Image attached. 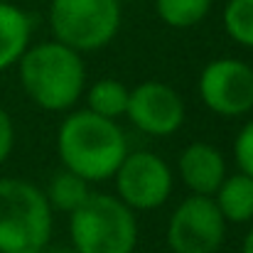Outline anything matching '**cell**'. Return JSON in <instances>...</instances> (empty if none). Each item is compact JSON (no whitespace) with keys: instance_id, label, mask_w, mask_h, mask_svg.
<instances>
[{"instance_id":"21","label":"cell","mask_w":253,"mask_h":253,"mask_svg":"<svg viewBox=\"0 0 253 253\" xmlns=\"http://www.w3.org/2000/svg\"><path fill=\"white\" fill-rule=\"evenodd\" d=\"M121 2H123V0H121ZM126 2H140V0H126Z\"/></svg>"},{"instance_id":"7","label":"cell","mask_w":253,"mask_h":253,"mask_svg":"<svg viewBox=\"0 0 253 253\" xmlns=\"http://www.w3.org/2000/svg\"><path fill=\"white\" fill-rule=\"evenodd\" d=\"M197 93L219 118H244L253 111V67L236 57H219L202 67Z\"/></svg>"},{"instance_id":"3","label":"cell","mask_w":253,"mask_h":253,"mask_svg":"<svg viewBox=\"0 0 253 253\" xmlns=\"http://www.w3.org/2000/svg\"><path fill=\"white\" fill-rule=\"evenodd\" d=\"M54 211L44 189L20 179L0 177V253H37L52 244Z\"/></svg>"},{"instance_id":"11","label":"cell","mask_w":253,"mask_h":253,"mask_svg":"<svg viewBox=\"0 0 253 253\" xmlns=\"http://www.w3.org/2000/svg\"><path fill=\"white\" fill-rule=\"evenodd\" d=\"M35 20L20 5L2 0L0 2V72L12 69L25 49L32 44Z\"/></svg>"},{"instance_id":"23","label":"cell","mask_w":253,"mask_h":253,"mask_svg":"<svg viewBox=\"0 0 253 253\" xmlns=\"http://www.w3.org/2000/svg\"><path fill=\"white\" fill-rule=\"evenodd\" d=\"M0 2H2V0H0Z\"/></svg>"},{"instance_id":"14","label":"cell","mask_w":253,"mask_h":253,"mask_svg":"<svg viewBox=\"0 0 253 253\" xmlns=\"http://www.w3.org/2000/svg\"><path fill=\"white\" fill-rule=\"evenodd\" d=\"M88 194H91V184L84 177H79L64 168L44 187V197H47L52 211H64V214H72L74 209H79Z\"/></svg>"},{"instance_id":"22","label":"cell","mask_w":253,"mask_h":253,"mask_svg":"<svg viewBox=\"0 0 253 253\" xmlns=\"http://www.w3.org/2000/svg\"><path fill=\"white\" fill-rule=\"evenodd\" d=\"M133 253H143V251H138V249H135V251H133Z\"/></svg>"},{"instance_id":"18","label":"cell","mask_w":253,"mask_h":253,"mask_svg":"<svg viewBox=\"0 0 253 253\" xmlns=\"http://www.w3.org/2000/svg\"><path fill=\"white\" fill-rule=\"evenodd\" d=\"M15 150V123H12V116L0 106V168L10 160Z\"/></svg>"},{"instance_id":"8","label":"cell","mask_w":253,"mask_h":253,"mask_svg":"<svg viewBox=\"0 0 253 253\" xmlns=\"http://www.w3.org/2000/svg\"><path fill=\"white\" fill-rule=\"evenodd\" d=\"M226 219L211 197L189 194L169 214L165 241L172 253H219L226 239Z\"/></svg>"},{"instance_id":"9","label":"cell","mask_w":253,"mask_h":253,"mask_svg":"<svg viewBox=\"0 0 253 253\" xmlns=\"http://www.w3.org/2000/svg\"><path fill=\"white\" fill-rule=\"evenodd\" d=\"M126 118L143 135L169 138L184 126L187 106L174 86L165 82H140L130 88Z\"/></svg>"},{"instance_id":"15","label":"cell","mask_w":253,"mask_h":253,"mask_svg":"<svg viewBox=\"0 0 253 253\" xmlns=\"http://www.w3.org/2000/svg\"><path fill=\"white\" fill-rule=\"evenodd\" d=\"M214 0H155L160 22L172 30H189L207 20Z\"/></svg>"},{"instance_id":"12","label":"cell","mask_w":253,"mask_h":253,"mask_svg":"<svg viewBox=\"0 0 253 253\" xmlns=\"http://www.w3.org/2000/svg\"><path fill=\"white\" fill-rule=\"evenodd\" d=\"M216 209L226 224H253V177L246 172H231L211 194Z\"/></svg>"},{"instance_id":"5","label":"cell","mask_w":253,"mask_h":253,"mask_svg":"<svg viewBox=\"0 0 253 253\" xmlns=\"http://www.w3.org/2000/svg\"><path fill=\"white\" fill-rule=\"evenodd\" d=\"M123 22L121 0H49V27L54 40L91 54L108 47Z\"/></svg>"},{"instance_id":"10","label":"cell","mask_w":253,"mask_h":253,"mask_svg":"<svg viewBox=\"0 0 253 253\" xmlns=\"http://www.w3.org/2000/svg\"><path fill=\"white\" fill-rule=\"evenodd\" d=\"M174 172L179 174V179L189 189V194L211 197L219 189V184L224 182V177L229 174V168H226L224 153L216 145L194 140L182 148Z\"/></svg>"},{"instance_id":"17","label":"cell","mask_w":253,"mask_h":253,"mask_svg":"<svg viewBox=\"0 0 253 253\" xmlns=\"http://www.w3.org/2000/svg\"><path fill=\"white\" fill-rule=\"evenodd\" d=\"M234 163L239 172L253 177V118H249L234 138Z\"/></svg>"},{"instance_id":"16","label":"cell","mask_w":253,"mask_h":253,"mask_svg":"<svg viewBox=\"0 0 253 253\" xmlns=\"http://www.w3.org/2000/svg\"><path fill=\"white\" fill-rule=\"evenodd\" d=\"M221 25L231 42L253 49V0H226Z\"/></svg>"},{"instance_id":"19","label":"cell","mask_w":253,"mask_h":253,"mask_svg":"<svg viewBox=\"0 0 253 253\" xmlns=\"http://www.w3.org/2000/svg\"><path fill=\"white\" fill-rule=\"evenodd\" d=\"M241 253H253V224H251V229L246 231L244 241H241Z\"/></svg>"},{"instance_id":"6","label":"cell","mask_w":253,"mask_h":253,"mask_svg":"<svg viewBox=\"0 0 253 253\" xmlns=\"http://www.w3.org/2000/svg\"><path fill=\"white\" fill-rule=\"evenodd\" d=\"M116 197L138 211L163 209L174 189V169L169 163L150 150H128L113 174Z\"/></svg>"},{"instance_id":"1","label":"cell","mask_w":253,"mask_h":253,"mask_svg":"<svg viewBox=\"0 0 253 253\" xmlns=\"http://www.w3.org/2000/svg\"><path fill=\"white\" fill-rule=\"evenodd\" d=\"M128 150V135L121 123L96 116L88 108L67 113L57 128L62 168L84 177L88 184L113 179Z\"/></svg>"},{"instance_id":"20","label":"cell","mask_w":253,"mask_h":253,"mask_svg":"<svg viewBox=\"0 0 253 253\" xmlns=\"http://www.w3.org/2000/svg\"><path fill=\"white\" fill-rule=\"evenodd\" d=\"M37 253H77L72 246H52V244H47L42 251H37Z\"/></svg>"},{"instance_id":"13","label":"cell","mask_w":253,"mask_h":253,"mask_svg":"<svg viewBox=\"0 0 253 253\" xmlns=\"http://www.w3.org/2000/svg\"><path fill=\"white\" fill-rule=\"evenodd\" d=\"M128 96H130V88L118 82V79H98L91 86H86L84 98H86V108L96 116H103V118H111V121H118V118H126V108H128Z\"/></svg>"},{"instance_id":"2","label":"cell","mask_w":253,"mask_h":253,"mask_svg":"<svg viewBox=\"0 0 253 253\" xmlns=\"http://www.w3.org/2000/svg\"><path fill=\"white\" fill-rule=\"evenodd\" d=\"M15 67L22 93L42 111L67 113L86 91L84 54L59 40L30 44Z\"/></svg>"},{"instance_id":"4","label":"cell","mask_w":253,"mask_h":253,"mask_svg":"<svg viewBox=\"0 0 253 253\" xmlns=\"http://www.w3.org/2000/svg\"><path fill=\"white\" fill-rule=\"evenodd\" d=\"M138 239L135 211L116 194L91 192L69 214V246L77 253H133Z\"/></svg>"}]
</instances>
